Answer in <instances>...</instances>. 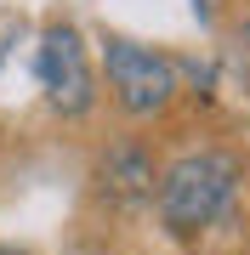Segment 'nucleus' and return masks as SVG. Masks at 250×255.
Instances as JSON below:
<instances>
[{
	"label": "nucleus",
	"mask_w": 250,
	"mask_h": 255,
	"mask_svg": "<svg viewBox=\"0 0 250 255\" xmlns=\"http://www.w3.org/2000/svg\"><path fill=\"white\" fill-rule=\"evenodd\" d=\"M102 80H108V97H114V108L125 119H159L182 97L176 63L165 51L131 40V34H108L102 40Z\"/></svg>",
	"instance_id": "nucleus-2"
},
{
	"label": "nucleus",
	"mask_w": 250,
	"mask_h": 255,
	"mask_svg": "<svg viewBox=\"0 0 250 255\" xmlns=\"http://www.w3.org/2000/svg\"><path fill=\"white\" fill-rule=\"evenodd\" d=\"M91 182H97V193L114 210H137V204H148L154 187H159V159H154V147L142 136H120V142H108L97 153Z\"/></svg>",
	"instance_id": "nucleus-4"
},
{
	"label": "nucleus",
	"mask_w": 250,
	"mask_h": 255,
	"mask_svg": "<svg viewBox=\"0 0 250 255\" xmlns=\"http://www.w3.org/2000/svg\"><path fill=\"white\" fill-rule=\"evenodd\" d=\"M34 80H40V91H46V108L63 114V119H85L97 108V68H91V51H85L80 23L51 17L46 28H40Z\"/></svg>",
	"instance_id": "nucleus-3"
},
{
	"label": "nucleus",
	"mask_w": 250,
	"mask_h": 255,
	"mask_svg": "<svg viewBox=\"0 0 250 255\" xmlns=\"http://www.w3.org/2000/svg\"><path fill=\"white\" fill-rule=\"evenodd\" d=\"M239 187H245V153H233V147H194V153L171 159L159 170V187H154L159 227L176 244H194L233 210Z\"/></svg>",
	"instance_id": "nucleus-1"
},
{
	"label": "nucleus",
	"mask_w": 250,
	"mask_h": 255,
	"mask_svg": "<svg viewBox=\"0 0 250 255\" xmlns=\"http://www.w3.org/2000/svg\"><path fill=\"white\" fill-rule=\"evenodd\" d=\"M228 57H233V68H239V80L250 85V11L228 28Z\"/></svg>",
	"instance_id": "nucleus-5"
},
{
	"label": "nucleus",
	"mask_w": 250,
	"mask_h": 255,
	"mask_svg": "<svg viewBox=\"0 0 250 255\" xmlns=\"http://www.w3.org/2000/svg\"><path fill=\"white\" fill-rule=\"evenodd\" d=\"M0 255H11V250H6V244H0Z\"/></svg>",
	"instance_id": "nucleus-6"
}]
</instances>
